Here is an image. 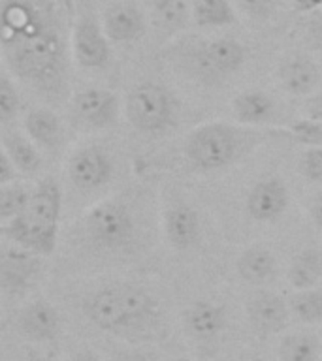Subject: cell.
<instances>
[{
  "label": "cell",
  "instance_id": "cell-1",
  "mask_svg": "<svg viewBox=\"0 0 322 361\" xmlns=\"http://www.w3.org/2000/svg\"><path fill=\"white\" fill-rule=\"evenodd\" d=\"M2 59L6 70L42 100L70 98V38L51 0H2Z\"/></svg>",
  "mask_w": 322,
  "mask_h": 361
},
{
  "label": "cell",
  "instance_id": "cell-2",
  "mask_svg": "<svg viewBox=\"0 0 322 361\" xmlns=\"http://www.w3.org/2000/svg\"><path fill=\"white\" fill-rule=\"evenodd\" d=\"M83 310L93 326L124 341H149L162 327L158 299L132 282L98 288L87 298Z\"/></svg>",
  "mask_w": 322,
  "mask_h": 361
},
{
  "label": "cell",
  "instance_id": "cell-3",
  "mask_svg": "<svg viewBox=\"0 0 322 361\" xmlns=\"http://www.w3.org/2000/svg\"><path fill=\"white\" fill-rule=\"evenodd\" d=\"M268 140V132L239 123L211 121L192 128L185 137V160L194 171H220L242 162Z\"/></svg>",
  "mask_w": 322,
  "mask_h": 361
},
{
  "label": "cell",
  "instance_id": "cell-4",
  "mask_svg": "<svg viewBox=\"0 0 322 361\" xmlns=\"http://www.w3.org/2000/svg\"><path fill=\"white\" fill-rule=\"evenodd\" d=\"M62 214V188L53 177L32 186V194L19 216L2 224V235L16 247L38 256H51L59 245Z\"/></svg>",
  "mask_w": 322,
  "mask_h": 361
},
{
  "label": "cell",
  "instance_id": "cell-5",
  "mask_svg": "<svg viewBox=\"0 0 322 361\" xmlns=\"http://www.w3.org/2000/svg\"><path fill=\"white\" fill-rule=\"evenodd\" d=\"M81 241L98 254L121 256L134 250L140 239V216L124 196H109L95 203L79 219Z\"/></svg>",
  "mask_w": 322,
  "mask_h": 361
},
{
  "label": "cell",
  "instance_id": "cell-6",
  "mask_svg": "<svg viewBox=\"0 0 322 361\" xmlns=\"http://www.w3.org/2000/svg\"><path fill=\"white\" fill-rule=\"evenodd\" d=\"M181 102L169 87L157 81L136 83L124 100V117L138 134L158 137L177 126Z\"/></svg>",
  "mask_w": 322,
  "mask_h": 361
},
{
  "label": "cell",
  "instance_id": "cell-7",
  "mask_svg": "<svg viewBox=\"0 0 322 361\" xmlns=\"http://www.w3.org/2000/svg\"><path fill=\"white\" fill-rule=\"evenodd\" d=\"M247 47L234 38L194 42L179 56L181 70L203 85H219L245 66Z\"/></svg>",
  "mask_w": 322,
  "mask_h": 361
},
{
  "label": "cell",
  "instance_id": "cell-8",
  "mask_svg": "<svg viewBox=\"0 0 322 361\" xmlns=\"http://www.w3.org/2000/svg\"><path fill=\"white\" fill-rule=\"evenodd\" d=\"M68 180L81 194H95L106 188L115 173L112 152L100 143H85L68 158Z\"/></svg>",
  "mask_w": 322,
  "mask_h": 361
},
{
  "label": "cell",
  "instance_id": "cell-9",
  "mask_svg": "<svg viewBox=\"0 0 322 361\" xmlns=\"http://www.w3.org/2000/svg\"><path fill=\"white\" fill-rule=\"evenodd\" d=\"M124 111L121 98L113 90L89 87L76 92L70 102V117L78 128L107 130L117 126Z\"/></svg>",
  "mask_w": 322,
  "mask_h": 361
},
{
  "label": "cell",
  "instance_id": "cell-10",
  "mask_svg": "<svg viewBox=\"0 0 322 361\" xmlns=\"http://www.w3.org/2000/svg\"><path fill=\"white\" fill-rule=\"evenodd\" d=\"M112 39L93 13H81L70 30L72 59L85 70H104L112 62Z\"/></svg>",
  "mask_w": 322,
  "mask_h": 361
},
{
  "label": "cell",
  "instance_id": "cell-11",
  "mask_svg": "<svg viewBox=\"0 0 322 361\" xmlns=\"http://www.w3.org/2000/svg\"><path fill=\"white\" fill-rule=\"evenodd\" d=\"M290 190L281 177H264L249 190L245 209L254 222L270 224L287 213Z\"/></svg>",
  "mask_w": 322,
  "mask_h": 361
},
{
  "label": "cell",
  "instance_id": "cell-12",
  "mask_svg": "<svg viewBox=\"0 0 322 361\" xmlns=\"http://www.w3.org/2000/svg\"><path fill=\"white\" fill-rule=\"evenodd\" d=\"M42 256L30 252L27 248L10 247L6 248L0 258V282L2 290L8 295H21L32 286L40 269H42Z\"/></svg>",
  "mask_w": 322,
  "mask_h": 361
},
{
  "label": "cell",
  "instance_id": "cell-13",
  "mask_svg": "<svg viewBox=\"0 0 322 361\" xmlns=\"http://www.w3.org/2000/svg\"><path fill=\"white\" fill-rule=\"evenodd\" d=\"M16 326L30 343H53L61 333V316L47 299H34L19 310Z\"/></svg>",
  "mask_w": 322,
  "mask_h": 361
},
{
  "label": "cell",
  "instance_id": "cell-14",
  "mask_svg": "<svg viewBox=\"0 0 322 361\" xmlns=\"http://www.w3.org/2000/svg\"><path fill=\"white\" fill-rule=\"evenodd\" d=\"M164 237L172 248L185 252L198 245L202 235L200 214L186 202L172 203L162 216Z\"/></svg>",
  "mask_w": 322,
  "mask_h": 361
},
{
  "label": "cell",
  "instance_id": "cell-15",
  "mask_svg": "<svg viewBox=\"0 0 322 361\" xmlns=\"http://www.w3.org/2000/svg\"><path fill=\"white\" fill-rule=\"evenodd\" d=\"M288 316L290 309L279 293L260 290L249 298L247 318L258 335L268 337L285 331L288 326Z\"/></svg>",
  "mask_w": 322,
  "mask_h": 361
},
{
  "label": "cell",
  "instance_id": "cell-16",
  "mask_svg": "<svg viewBox=\"0 0 322 361\" xmlns=\"http://www.w3.org/2000/svg\"><path fill=\"white\" fill-rule=\"evenodd\" d=\"M102 25L107 38L115 44H134L147 34L149 21L140 6L132 2H117L104 11Z\"/></svg>",
  "mask_w": 322,
  "mask_h": 361
},
{
  "label": "cell",
  "instance_id": "cell-17",
  "mask_svg": "<svg viewBox=\"0 0 322 361\" xmlns=\"http://www.w3.org/2000/svg\"><path fill=\"white\" fill-rule=\"evenodd\" d=\"M277 78L288 94L311 96L321 81V68L311 56L294 53L282 59L277 68Z\"/></svg>",
  "mask_w": 322,
  "mask_h": 361
},
{
  "label": "cell",
  "instance_id": "cell-18",
  "mask_svg": "<svg viewBox=\"0 0 322 361\" xmlns=\"http://www.w3.org/2000/svg\"><path fill=\"white\" fill-rule=\"evenodd\" d=\"M228 324V312L222 305L200 299L185 310V329L194 341L213 343Z\"/></svg>",
  "mask_w": 322,
  "mask_h": 361
},
{
  "label": "cell",
  "instance_id": "cell-19",
  "mask_svg": "<svg viewBox=\"0 0 322 361\" xmlns=\"http://www.w3.org/2000/svg\"><path fill=\"white\" fill-rule=\"evenodd\" d=\"M23 132L42 151H56L64 140V126H62L61 117L49 107H34L25 113Z\"/></svg>",
  "mask_w": 322,
  "mask_h": 361
},
{
  "label": "cell",
  "instance_id": "cell-20",
  "mask_svg": "<svg viewBox=\"0 0 322 361\" xmlns=\"http://www.w3.org/2000/svg\"><path fill=\"white\" fill-rule=\"evenodd\" d=\"M275 113V100L266 90L247 89L237 92L232 100V115L236 123L258 128L270 123Z\"/></svg>",
  "mask_w": 322,
  "mask_h": 361
},
{
  "label": "cell",
  "instance_id": "cell-21",
  "mask_svg": "<svg viewBox=\"0 0 322 361\" xmlns=\"http://www.w3.org/2000/svg\"><path fill=\"white\" fill-rule=\"evenodd\" d=\"M2 151L8 152L21 175H36L44 166V154L23 130H8L2 135Z\"/></svg>",
  "mask_w": 322,
  "mask_h": 361
},
{
  "label": "cell",
  "instance_id": "cell-22",
  "mask_svg": "<svg viewBox=\"0 0 322 361\" xmlns=\"http://www.w3.org/2000/svg\"><path fill=\"white\" fill-rule=\"evenodd\" d=\"M236 269L237 275L249 284H254V286L266 284L277 273L275 254L262 245H253L237 256Z\"/></svg>",
  "mask_w": 322,
  "mask_h": 361
},
{
  "label": "cell",
  "instance_id": "cell-23",
  "mask_svg": "<svg viewBox=\"0 0 322 361\" xmlns=\"http://www.w3.org/2000/svg\"><path fill=\"white\" fill-rule=\"evenodd\" d=\"M287 279L294 290H307L318 286L322 281V250L304 248L292 258L287 269Z\"/></svg>",
  "mask_w": 322,
  "mask_h": 361
},
{
  "label": "cell",
  "instance_id": "cell-24",
  "mask_svg": "<svg viewBox=\"0 0 322 361\" xmlns=\"http://www.w3.org/2000/svg\"><path fill=\"white\" fill-rule=\"evenodd\" d=\"M192 21L200 28H225L234 25L237 16L228 0H194Z\"/></svg>",
  "mask_w": 322,
  "mask_h": 361
},
{
  "label": "cell",
  "instance_id": "cell-25",
  "mask_svg": "<svg viewBox=\"0 0 322 361\" xmlns=\"http://www.w3.org/2000/svg\"><path fill=\"white\" fill-rule=\"evenodd\" d=\"M281 361H321V343L313 333H290L279 343Z\"/></svg>",
  "mask_w": 322,
  "mask_h": 361
},
{
  "label": "cell",
  "instance_id": "cell-26",
  "mask_svg": "<svg viewBox=\"0 0 322 361\" xmlns=\"http://www.w3.org/2000/svg\"><path fill=\"white\" fill-rule=\"evenodd\" d=\"M288 309L299 324L313 326L322 322V288L296 290L288 299Z\"/></svg>",
  "mask_w": 322,
  "mask_h": 361
},
{
  "label": "cell",
  "instance_id": "cell-27",
  "mask_svg": "<svg viewBox=\"0 0 322 361\" xmlns=\"http://www.w3.org/2000/svg\"><path fill=\"white\" fill-rule=\"evenodd\" d=\"M155 17L164 30H181L192 17L191 0H155Z\"/></svg>",
  "mask_w": 322,
  "mask_h": 361
},
{
  "label": "cell",
  "instance_id": "cell-28",
  "mask_svg": "<svg viewBox=\"0 0 322 361\" xmlns=\"http://www.w3.org/2000/svg\"><path fill=\"white\" fill-rule=\"evenodd\" d=\"M32 188L19 183H11L0 188V224L10 222L25 211L28 205Z\"/></svg>",
  "mask_w": 322,
  "mask_h": 361
},
{
  "label": "cell",
  "instance_id": "cell-29",
  "mask_svg": "<svg viewBox=\"0 0 322 361\" xmlns=\"http://www.w3.org/2000/svg\"><path fill=\"white\" fill-rule=\"evenodd\" d=\"M16 81L17 79L8 70L2 72V78H0V121L4 126L13 123L17 113L21 109V96H19Z\"/></svg>",
  "mask_w": 322,
  "mask_h": 361
},
{
  "label": "cell",
  "instance_id": "cell-30",
  "mask_svg": "<svg viewBox=\"0 0 322 361\" xmlns=\"http://www.w3.org/2000/svg\"><path fill=\"white\" fill-rule=\"evenodd\" d=\"M288 134L294 141L305 147H321L322 149V121L298 118L288 126Z\"/></svg>",
  "mask_w": 322,
  "mask_h": 361
},
{
  "label": "cell",
  "instance_id": "cell-31",
  "mask_svg": "<svg viewBox=\"0 0 322 361\" xmlns=\"http://www.w3.org/2000/svg\"><path fill=\"white\" fill-rule=\"evenodd\" d=\"M299 173L313 185L322 186V149L321 147H309L302 152L298 160Z\"/></svg>",
  "mask_w": 322,
  "mask_h": 361
},
{
  "label": "cell",
  "instance_id": "cell-32",
  "mask_svg": "<svg viewBox=\"0 0 322 361\" xmlns=\"http://www.w3.org/2000/svg\"><path fill=\"white\" fill-rule=\"evenodd\" d=\"M237 4L249 19L268 21L279 11L282 0H237Z\"/></svg>",
  "mask_w": 322,
  "mask_h": 361
},
{
  "label": "cell",
  "instance_id": "cell-33",
  "mask_svg": "<svg viewBox=\"0 0 322 361\" xmlns=\"http://www.w3.org/2000/svg\"><path fill=\"white\" fill-rule=\"evenodd\" d=\"M315 16L305 23V44L313 51L322 53V11H313Z\"/></svg>",
  "mask_w": 322,
  "mask_h": 361
},
{
  "label": "cell",
  "instance_id": "cell-34",
  "mask_svg": "<svg viewBox=\"0 0 322 361\" xmlns=\"http://www.w3.org/2000/svg\"><path fill=\"white\" fill-rule=\"evenodd\" d=\"M19 175L21 173H19V169L16 168V164L11 162V158L8 157V152L0 151V186L17 183Z\"/></svg>",
  "mask_w": 322,
  "mask_h": 361
},
{
  "label": "cell",
  "instance_id": "cell-35",
  "mask_svg": "<svg viewBox=\"0 0 322 361\" xmlns=\"http://www.w3.org/2000/svg\"><path fill=\"white\" fill-rule=\"evenodd\" d=\"M304 113L307 118L322 121V92L311 94L309 98L304 102Z\"/></svg>",
  "mask_w": 322,
  "mask_h": 361
},
{
  "label": "cell",
  "instance_id": "cell-36",
  "mask_svg": "<svg viewBox=\"0 0 322 361\" xmlns=\"http://www.w3.org/2000/svg\"><path fill=\"white\" fill-rule=\"evenodd\" d=\"M307 211H309V216L313 220V224L318 228V231L322 233V190L313 194V197L307 203Z\"/></svg>",
  "mask_w": 322,
  "mask_h": 361
},
{
  "label": "cell",
  "instance_id": "cell-37",
  "mask_svg": "<svg viewBox=\"0 0 322 361\" xmlns=\"http://www.w3.org/2000/svg\"><path fill=\"white\" fill-rule=\"evenodd\" d=\"M290 2H292L294 10L299 13H313L322 8V0H290Z\"/></svg>",
  "mask_w": 322,
  "mask_h": 361
},
{
  "label": "cell",
  "instance_id": "cell-38",
  "mask_svg": "<svg viewBox=\"0 0 322 361\" xmlns=\"http://www.w3.org/2000/svg\"><path fill=\"white\" fill-rule=\"evenodd\" d=\"M70 361H102L100 355L93 352V350H79L70 357Z\"/></svg>",
  "mask_w": 322,
  "mask_h": 361
},
{
  "label": "cell",
  "instance_id": "cell-39",
  "mask_svg": "<svg viewBox=\"0 0 322 361\" xmlns=\"http://www.w3.org/2000/svg\"><path fill=\"white\" fill-rule=\"evenodd\" d=\"M119 361H155L149 354L145 352H126L119 357Z\"/></svg>",
  "mask_w": 322,
  "mask_h": 361
},
{
  "label": "cell",
  "instance_id": "cell-40",
  "mask_svg": "<svg viewBox=\"0 0 322 361\" xmlns=\"http://www.w3.org/2000/svg\"><path fill=\"white\" fill-rule=\"evenodd\" d=\"M249 361H268V360H264V357H251Z\"/></svg>",
  "mask_w": 322,
  "mask_h": 361
},
{
  "label": "cell",
  "instance_id": "cell-41",
  "mask_svg": "<svg viewBox=\"0 0 322 361\" xmlns=\"http://www.w3.org/2000/svg\"><path fill=\"white\" fill-rule=\"evenodd\" d=\"M175 361H192V360H189V357H179V360H175Z\"/></svg>",
  "mask_w": 322,
  "mask_h": 361
},
{
  "label": "cell",
  "instance_id": "cell-42",
  "mask_svg": "<svg viewBox=\"0 0 322 361\" xmlns=\"http://www.w3.org/2000/svg\"><path fill=\"white\" fill-rule=\"evenodd\" d=\"M2 361H8V360H2Z\"/></svg>",
  "mask_w": 322,
  "mask_h": 361
}]
</instances>
